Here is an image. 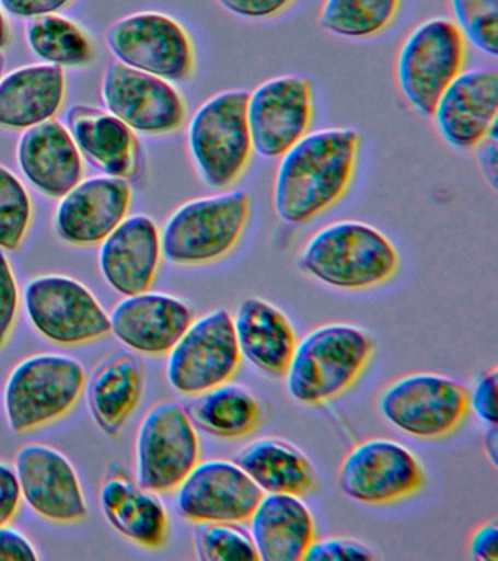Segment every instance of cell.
Segmentation results:
<instances>
[{"label": "cell", "mask_w": 498, "mask_h": 561, "mask_svg": "<svg viewBox=\"0 0 498 561\" xmlns=\"http://www.w3.org/2000/svg\"><path fill=\"white\" fill-rule=\"evenodd\" d=\"M476 149V158H478V165L480 173L485 178V182L491 186L493 191H497L498 180V138L497 131L489 135L487 139L483 140Z\"/></svg>", "instance_id": "cell-44"}, {"label": "cell", "mask_w": 498, "mask_h": 561, "mask_svg": "<svg viewBox=\"0 0 498 561\" xmlns=\"http://www.w3.org/2000/svg\"><path fill=\"white\" fill-rule=\"evenodd\" d=\"M497 388L498 371L493 368L479 377L474 390L470 392V411L474 412L485 427L497 425Z\"/></svg>", "instance_id": "cell-38"}, {"label": "cell", "mask_w": 498, "mask_h": 561, "mask_svg": "<svg viewBox=\"0 0 498 561\" xmlns=\"http://www.w3.org/2000/svg\"><path fill=\"white\" fill-rule=\"evenodd\" d=\"M71 2L72 0H0L8 13L28 20L58 12Z\"/></svg>", "instance_id": "cell-42"}, {"label": "cell", "mask_w": 498, "mask_h": 561, "mask_svg": "<svg viewBox=\"0 0 498 561\" xmlns=\"http://www.w3.org/2000/svg\"><path fill=\"white\" fill-rule=\"evenodd\" d=\"M130 197L132 191L126 179L99 175L81 180L60 197L56 232L69 244H100L128 217Z\"/></svg>", "instance_id": "cell-19"}, {"label": "cell", "mask_w": 498, "mask_h": 561, "mask_svg": "<svg viewBox=\"0 0 498 561\" xmlns=\"http://www.w3.org/2000/svg\"><path fill=\"white\" fill-rule=\"evenodd\" d=\"M454 24L485 56H498V0H452Z\"/></svg>", "instance_id": "cell-35"}, {"label": "cell", "mask_w": 498, "mask_h": 561, "mask_svg": "<svg viewBox=\"0 0 498 561\" xmlns=\"http://www.w3.org/2000/svg\"><path fill=\"white\" fill-rule=\"evenodd\" d=\"M167 355L169 385L185 397H195L233 380L242 364L233 316L217 309L192 320Z\"/></svg>", "instance_id": "cell-10"}, {"label": "cell", "mask_w": 498, "mask_h": 561, "mask_svg": "<svg viewBox=\"0 0 498 561\" xmlns=\"http://www.w3.org/2000/svg\"><path fill=\"white\" fill-rule=\"evenodd\" d=\"M27 42L38 59L58 68H81L94 57L93 44L84 31L55 13L30 20Z\"/></svg>", "instance_id": "cell-31"}, {"label": "cell", "mask_w": 498, "mask_h": 561, "mask_svg": "<svg viewBox=\"0 0 498 561\" xmlns=\"http://www.w3.org/2000/svg\"><path fill=\"white\" fill-rule=\"evenodd\" d=\"M107 112L142 135H170L187 118L186 101L174 83L113 61L104 73Z\"/></svg>", "instance_id": "cell-15"}, {"label": "cell", "mask_w": 498, "mask_h": 561, "mask_svg": "<svg viewBox=\"0 0 498 561\" xmlns=\"http://www.w3.org/2000/svg\"><path fill=\"white\" fill-rule=\"evenodd\" d=\"M262 561H300L316 539L312 511L301 495L264 494L248 519Z\"/></svg>", "instance_id": "cell-23"}, {"label": "cell", "mask_w": 498, "mask_h": 561, "mask_svg": "<svg viewBox=\"0 0 498 561\" xmlns=\"http://www.w3.org/2000/svg\"><path fill=\"white\" fill-rule=\"evenodd\" d=\"M312 81L301 75H281L259 83L247 99L253 149L265 160H279L312 129Z\"/></svg>", "instance_id": "cell-14"}, {"label": "cell", "mask_w": 498, "mask_h": 561, "mask_svg": "<svg viewBox=\"0 0 498 561\" xmlns=\"http://www.w3.org/2000/svg\"><path fill=\"white\" fill-rule=\"evenodd\" d=\"M25 313L43 337L72 346L111 333L102 302L80 280L65 275H42L24 289Z\"/></svg>", "instance_id": "cell-12"}, {"label": "cell", "mask_w": 498, "mask_h": 561, "mask_svg": "<svg viewBox=\"0 0 498 561\" xmlns=\"http://www.w3.org/2000/svg\"><path fill=\"white\" fill-rule=\"evenodd\" d=\"M200 458L198 430L177 402H160L143 416L137 436V482L152 493H172Z\"/></svg>", "instance_id": "cell-11"}, {"label": "cell", "mask_w": 498, "mask_h": 561, "mask_svg": "<svg viewBox=\"0 0 498 561\" xmlns=\"http://www.w3.org/2000/svg\"><path fill=\"white\" fill-rule=\"evenodd\" d=\"M373 341L364 329L327 323L297 341L286 371L287 392L303 405H322L347 392L366 370Z\"/></svg>", "instance_id": "cell-3"}, {"label": "cell", "mask_w": 498, "mask_h": 561, "mask_svg": "<svg viewBox=\"0 0 498 561\" xmlns=\"http://www.w3.org/2000/svg\"><path fill=\"white\" fill-rule=\"evenodd\" d=\"M222 9L243 20L265 21L281 15L296 0H216Z\"/></svg>", "instance_id": "cell-39"}, {"label": "cell", "mask_w": 498, "mask_h": 561, "mask_svg": "<svg viewBox=\"0 0 498 561\" xmlns=\"http://www.w3.org/2000/svg\"><path fill=\"white\" fill-rule=\"evenodd\" d=\"M361 136L352 127L309 131L279 158L274 210L288 226H304L347 196L356 178Z\"/></svg>", "instance_id": "cell-1"}, {"label": "cell", "mask_w": 498, "mask_h": 561, "mask_svg": "<svg viewBox=\"0 0 498 561\" xmlns=\"http://www.w3.org/2000/svg\"><path fill=\"white\" fill-rule=\"evenodd\" d=\"M8 39H10V26L2 11H0V50L7 47Z\"/></svg>", "instance_id": "cell-46"}, {"label": "cell", "mask_w": 498, "mask_h": 561, "mask_svg": "<svg viewBox=\"0 0 498 561\" xmlns=\"http://www.w3.org/2000/svg\"><path fill=\"white\" fill-rule=\"evenodd\" d=\"M146 385V368L134 354H116L93 373L89 405L95 423L107 434H116L137 410Z\"/></svg>", "instance_id": "cell-29"}, {"label": "cell", "mask_w": 498, "mask_h": 561, "mask_svg": "<svg viewBox=\"0 0 498 561\" xmlns=\"http://www.w3.org/2000/svg\"><path fill=\"white\" fill-rule=\"evenodd\" d=\"M375 556L369 547L351 538L314 539L305 552L308 561H345V560H374Z\"/></svg>", "instance_id": "cell-37"}, {"label": "cell", "mask_w": 498, "mask_h": 561, "mask_svg": "<svg viewBox=\"0 0 498 561\" xmlns=\"http://www.w3.org/2000/svg\"><path fill=\"white\" fill-rule=\"evenodd\" d=\"M65 75L51 65H30L0 79V127L25 130L51 121L62 107Z\"/></svg>", "instance_id": "cell-26"}, {"label": "cell", "mask_w": 498, "mask_h": 561, "mask_svg": "<svg viewBox=\"0 0 498 561\" xmlns=\"http://www.w3.org/2000/svg\"><path fill=\"white\" fill-rule=\"evenodd\" d=\"M246 90H225L200 104L187 127L196 173L213 191L233 187L255 156L247 122Z\"/></svg>", "instance_id": "cell-5"}, {"label": "cell", "mask_w": 498, "mask_h": 561, "mask_svg": "<svg viewBox=\"0 0 498 561\" xmlns=\"http://www.w3.org/2000/svg\"><path fill=\"white\" fill-rule=\"evenodd\" d=\"M69 134L81 153L107 175L126 179L135 167L134 130L103 110L77 105L69 110Z\"/></svg>", "instance_id": "cell-28"}, {"label": "cell", "mask_w": 498, "mask_h": 561, "mask_svg": "<svg viewBox=\"0 0 498 561\" xmlns=\"http://www.w3.org/2000/svg\"><path fill=\"white\" fill-rule=\"evenodd\" d=\"M21 500L23 495L14 467L0 462V526L14 519L20 511Z\"/></svg>", "instance_id": "cell-40"}, {"label": "cell", "mask_w": 498, "mask_h": 561, "mask_svg": "<svg viewBox=\"0 0 498 561\" xmlns=\"http://www.w3.org/2000/svg\"><path fill=\"white\" fill-rule=\"evenodd\" d=\"M21 495L37 515L71 525L89 515L84 490L71 460L45 443L21 447L14 465Z\"/></svg>", "instance_id": "cell-17"}, {"label": "cell", "mask_w": 498, "mask_h": 561, "mask_svg": "<svg viewBox=\"0 0 498 561\" xmlns=\"http://www.w3.org/2000/svg\"><path fill=\"white\" fill-rule=\"evenodd\" d=\"M309 278L339 291H367L395 278L401 256L379 228L358 219H339L319 228L297 259Z\"/></svg>", "instance_id": "cell-2"}, {"label": "cell", "mask_w": 498, "mask_h": 561, "mask_svg": "<svg viewBox=\"0 0 498 561\" xmlns=\"http://www.w3.org/2000/svg\"><path fill=\"white\" fill-rule=\"evenodd\" d=\"M16 161L25 179L54 199L67 195L84 175L80 149L67 127L54 118L24 130Z\"/></svg>", "instance_id": "cell-22"}, {"label": "cell", "mask_w": 498, "mask_h": 561, "mask_svg": "<svg viewBox=\"0 0 498 561\" xmlns=\"http://www.w3.org/2000/svg\"><path fill=\"white\" fill-rule=\"evenodd\" d=\"M426 482L421 460L392 438H370L354 447L338 472L340 491L366 506H389L417 494Z\"/></svg>", "instance_id": "cell-13"}, {"label": "cell", "mask_w": 498, "mask_h": 561, "mask_svg": "<svg viewBox=\"0 0 498 561\" xmlns=\"http://www.w3.org/2000/svg\"><path fill=\"white\" fill-rule=\"evenodd\" d=\"M38 559L36 547L19 529L0 526V561H34Z\"/></svg>", "instance_id": "cell-41"}, {"label": "cell", "mask_w": 498, "mask_h": 561, "mask_svg": "<svg viewBox=\"0 0 498 561\" xmlns=\"http://www.w3.org/2000/svg\"><path fill=\"white\" fill-rule=\"evenodd\" d=\"M19 306V284L5 252L0 249V348L10 340Z\"/></svg>", "instance_id": "cell-36"}, {"label": "cell", "mask_w": 498, "mask_h": 561, "mask_svg": "<svg viewBox=\"0 0 498 561\" xmlns=\"http://www.w3.org/2000/svg\"><path fill=\"white\" fill-rule=\"evenodd\" d=\"M484 449L485 455L491 462L494 468H497L498 462V430L497 425H493V427H487V432H485L484 436Z\"/></svg>", "instance_id": "cell-45"}, {"label": "cell", "mask_w": 498, "mask_h": 561, "mask_svg": "<svg viewBox=\"0 0 498 561\" xmlns=\"http://www.w3.org/2000/svg\"><path fill=\"white\" fill-rule=\"evenodd\" d=\"M111 332L132 351L164 355L172 351L195 319L182 298L164 293L126 296L108 314Z\"/></svg>", "instance_id": "cell-20"}, {"label": "cell", "mask_w": 498, "mask_h": 561, "mask_svg": "<svg viewBox=\"0 0 498 561\" xmlns=\"http://www.w3.org/2000/svg\"><path fill=\"white\" fill-rule=\"evenodd\" d=\"M100 507L108 524L138 546L159 550L167 541L169 515L163 502L120 467L104 481Z\"/></svg>", "instance_id": "cell-25"}, {"label": "cell", "mask_w": 498, "mask_h": 561, "mask_svg": "<svg viewBox=\"0 0 498 561\" xmlns=\"http://www.w3.org/2000/svg\"><path fill=\"white\" fill-rule=\"evenodd\" d=\"M466 39L448 18H431L415 26L396 57V81L406 104L431 118L440 96L463 72Z\"/></svg>", "instance_id": "cell-7"}, {"label": "cell", "mask_w": 498, "mask_h": 561, "mask_svg": "<svg viewBox=\"0 0 498 561\" xmlns=\"http://www.w3.org/2000/svg\"><path fill=\"white\" fill-rule=\"evenodd\" d=\"M108 48L119 64L172 83L195 72V44L181 22L160 12L121 18L108 28Z\"/></svg>", "instance_id": "cell-9"}, {"label": "cell", "mask_w": 498, "mask_h": 561, "mask_svg": "<svg viewBox=\"0 0 498 561\" xmlns=\"http://www.w3.org/2000/svg\"><path fill=\"white\" fill-rule=\"evenodd\" d=\"M186 411L195 425L221 438L246 437L264 419L256 394L231 380L192 397Z\"/></svg>", "instance_id": "cell-30"}, {"label": "cell", "mask_w": 498, "mask_h": 561, "mask_svg": "<svg viewBox=\"0 0 498 561\" xmlns=\"http://www.w3.org/2000/svg\"><path fill=\"white\" fill-rule=\"evenodd\" d=\"M85 368L65 354H34L16 364L3 389V410L12 432L24 434L71 411L85 389Z\"/></svg>", "instance_id": "cell-6"}, {"label": "cell", "mask_w": 498, "mask_h": 561, "mask_svg": "<svg viewBox=\"0 0 498 561\" xmlns=\"http://www.w3.org/2000/svg\"><path fill=\"white\" fill-rule=\"evenodd\" d=\"M251 214V196L242 188L186 202L160 231L163 257L186 267L220 262L242 241Z\"/></svg>", "instance_id": "cell-4"}, {"label": "cell", "mask_w": 498, "mask_h": 561, "mask_svg": "<svg viewBox=\"0 0 498 561\" xmlns=\"http://www.w3.org/2000/svg\"><path fill=\"white\" fill-rule=\"evenodd\" d=\"M233 324L244 362L269 376L286 375L299 340L282 310L264 298L248 297L235 310Z\"/></svg>", "instance_id": "cell-24"}, {"label": "cell", "mask_w": 498, "mask_h": 561, "mask_svg": "<svg viewBox=\"0 0 498 561\" xmlns=\"http://www.w3.org/2000/svg\"><path fill=\"white\" fill-rule=\"evenodd\" d=\"M378 408L397 432L419 440H439L465 421L470 390L439 373H410L383 389Z\"/></svg>", "instance_id": "cell-8"}, {"label": "cell", "mask_w": 498, "mask_h": 561, "mask_svg": "<svg viewBox=\"0 0 498 561\" xmlns=\"http://www.w3.org/2000/svg\"><path fill=\"white\" fill-rule=\"evenodd\" d=\"M472 559L479 561L498 560V528L497 522L491 520L480 525L472 535L470 542Z\"/></svg>", "instance_id": "cell-43"}, {"label": "cell", "mask_w": 498, "mask_h": 561, "mask_svg": "<svg viewBox=\"0 0 498 561\" xmlns=\"http://www.w3.org/2000/svg\"><path fill=\"white\" fill-rule=\"evenodd\" d=\"M195 548L202 561H255L257 557L251 533L242 524L209 522L198 524Z\"/></svg>", "instance_id": "cell-33"}, {"label": "cell", "mask_w": 498, "mask_h": 561, "mask_svg": "<svg viewBox=\"0 0 498 561\" xmlns=\"http://www.w3.org/2000/svg\"><path fill=\"white\" fill-rule=\"evenodd\" d=\"M399 8L401 0H325L319 24L336 37L373 38L393 24Z\"/></svg>", "instance_id": "cell-32"}, {"label": "cell", "mask_w": 498, "mask_h": 561, "mask_svg": "<svg viewBox=\"0 0 498 561\" xmlns=\"http://www.w3.org/2000/svg\"><path fill=\"white\" fill-rule=\"evenodd\" d=\"M32 218V199L24 184L7 167L0 165V249H19Z\"/></svg>", "instance_id": "cell-34"}, {"label": "cell", "mask_w": 498, "mask_h": 561, "mask_svg": "<svg viewBox=\"0 0 498 561\" xmlns=\"http://www.w3.org/2000/svg\"><path fill=\"white\" fill-rule=\"evenodd\" d=\"M235 462L264 494L303 497L317 489L319 477L312 460L282 438H256L235 455Z\"/></svg>", "instance_id": "cell-27"}, {"label": "cell", "mask_w": 498, "mask_h": 561, "mask_svg": "<svg viewBox=\"0 0 498 561\" xmlns=\"http://www.w3.org/2000/svg\"><path fill=\"white\" fill-rule=\"evenodd\" d=\"M497 69L463 70L440 96L432 113L444 142L461 151L478 147L497 131Z\"/></svg>", "instance_id": "cell-18"}, {"label": "cell", "mask_w": 498, "mask_h": 561, "mask_svg": "<svg viewBox=\"0 0 498 561\" xmlns=\"http://www.w3.org/2000/svg\"><path fill=\"white\" fill-rule=\"evenodd\" d=\"M176 508L192 524H246L262 499L259 486L235 460L198 462L176 490Z\"/></svg>", "instance_id": "cell-16"}, {"label": "cell", "mask_w": 498, "mask_h": 561, "mask_svg": "<svg viewBox=\"0 0 498 561\" xmlns=\"http://www.w3.org/2000/svg\"><path fill=\"white\" fill-rule=\"evenodd\" d=\"M161 257L159 227L147 215H132L100 243L99 266L112 289L126 297L151 288Z\"/></svg>", "instance_id": "cell-21"}]
</instances>
